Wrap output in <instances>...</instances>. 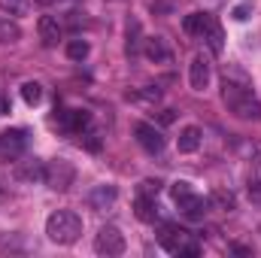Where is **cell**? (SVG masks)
I'll return each mask as SVG.
<instances>
[{
	"instance_id": "cell-1",
	"label": "cell",
	"mask_w": 261,
	"mask_h": 258,
	"mask_svg": "<svg viewBox=\"0 0 261 258\" xmlns=\"http://www.w3.org/2000/svg\"><path fill=\"white\" fill-rule=\"evenodd\" d=\"M222 100L228 107V113H234L243 122H261V100L249 91V85L234 82V79H222Z\"/></svg>"
},
{
	"instance_id": "cell-2",
	"label": "cell",
	"mask_w": 261,
	"mask_h": 258,
	"mask_svg": "<svg viewBox=\"0 0 261 258\" xmlns=\"http://www.w3.org/2000/svg\"><path fill=\"white\" fill-rule=\"evenodd\" d=\"M46 234H49L52 243L70 246V243H76L79 234H82V219H79L73 210H55V213L46 219Z\"/></svg>"
},
{
	"instance_id": "cell-3",
	"label": "cell",
	"mask_w": 261,
	"mask_h": 258,
	"mask_svg": "<svg viewBox=\"0 0 261 258\" xmlns=\"http://www.w3.org/2000/svg\"><path fill=\"white\" fill-rule=\"evenodd\" d=\"M158 243L170 255H192V258L200 255V246H197L195 234L186 231V228H176V225H164L161 234H158Z\"/></svg>"
},
{
	"instance_id": "cell-4",
	"label": "cell",
	"mask_w": 261,
	"mask_h": 258,
	"mask_svg": "<svg viewBox=\"0 0 261 258\" xmlns=\"http://www.w3.org/2000/svg\"><path fill=\"white\" fill-rule=\"evenodd\" d=\"M73 176H76V170H73V164L64 161V158H55V161H49L43 167V183L49 189H55V192H67L73 186Z\"/></svg>"
},
{
	"instance_id": "cell-5",
	"label": "cell",
	"mask_w": 261,
	"mask_h": 258,
	"mask_svg": "<svg viewBox=\"0 0 261 258\" xmlns=\"http://www.w3.org/2000/svg\"><path fill=\"white\" fill-rule=\"evenodd\" d=\"M94 252L97 255H122L125 252V234L116 228V225H103L100 231H97V237H94Z\"/></svg>"
},
{
	"instance_id": "cell-6",
	"label": "cell",
	"mask_w": 261,
	"mask_h": 258,
	"mask_svg": "<svg viewBox=\"0 0 261 258\" xmlns=\"http://www.w3.org/2000/svg\"><path fill=\"white\" fill-rule=\"evenodd\" d=\"M28 149V131L24 128H12L0 134V155L3 158H18Z\"/></svg>"
},
{
	"instance_id": "cell-7",
	"label": "cell",
	"mask_w": 261,
	"mask_h": 258,
	"mask_svg": "<svg viewBox=\"0 0 261 258\" xmlns=\"http://www.w3.org/2000/svg\"><path fill=\"white\" fill-rule=\"evenodd\" d=\"M134 137H137V143L146 149V152H161L164 149V134L155 128V125H149V122H137L134 125Z\"/></svg>"
},
{
	"instance_id": "cell-8",
	"label": "cell",
	"mask_w": 261,
	"mask_h": 258,
	"mask_svg": "<svg viewBox=\"0 0 261 258\" xmlns=\"http://www.w3.org/2000/svg\"><path fill=\"white\" fill-rule=\"evenodd\" d=\"M197 37L210 46V52L213 55H219L222 52V24L216 21V15H210V12H203V21H200V31H197Z\"/></svg>"
},
{
	"instance_id": "cell-9",
	"label": "cell",
	"mask_w": 261,
	"mask_h": 258,
	"mask_svg": "<svg viewBox=\"0 0 261 258\" xmlns=\"http://www.w3.org/2000/svg\"><path fill=\"white\" fill-rule=\"evenodd\" d=\"M176 203H179L182 216H186V219H192V222H200V219L210 213V197H200V194H195V192L176 197Z\"/></svg>"
},
{
	"instance_id": "cell-10",
	"label": "cell",
	"mask_w": 261,
	"mask_h": 258,
	"mask_svg": "<svg viewBox=\"0 0 261 258\" xmlns=\"http://www.w3.org/2000/svg\"><path fill=\"white\" fill-rule=\"evenodd\" d=\"M55 122H58L67 134H82V131L91 125V116H88V110H61V113L55 116Z\"/></svg>"
},
{
	"instance_id": "cell-11",
	"label": "cell",
	"mask_w": 261,
	"mask_h": 258,
	"mask_svg": "<svg viewBox=\"0 0 261 258\" xmlns=\"http://www.w3.org/2000/svg\"><path fill=\"white\" fill-rule=\"evenodd\" d=\"M210 73H213L210 58L195 55V58H192V67H189V82H192V88H195V91H203V88L210 85Z\"/></svg>"
},
{
	"instance_id": "cell-12",
	"label": "cell",
	"mask_w": 261,
	"mask_h": 258,
	"mask_svg": "<svg viewBox=\"0 0 261 258\" xmlns=\"http://www.w3.org/2000/svg\"><path fill=\"white\" fill-rule=\"evenodd\" d=\"M37 31H40V40H43V46H58V40H61V24H58V18L55 15H40V21H37Z\"/></svg>"
},
{
	"instance_id": "cell-13",
	"label": "cell",
	"mask_w": 261,
	"mask_h": 258,
	"mask_svg": "<svg viewBox=\"0 0 261 258\" xmlns=\"http://www.w3.org/2000/svg\"><path fill=\"white\" fill-rule=\"evenodd\" d=\"M116 197H119V189L107 183V186H94V189L88 192V203H91L94 210H107V207L116 203Z\"/></svg>"
},
{
	"instance_id": "cell-14",
	"label": "cell",
	"mask_w": 261,
	"mask_h": 258,
	"mask_svg": "<svg viewBox=\"0 0 261 258\" xmlns=\"http://www.w3.org/2000/svg\"><path fill=\"white\" fill-rule=\"evenodd\" d=\"M146 58L155 61V64H167V61H170V49L164 46L161 37H149V40H146Z\"/></svg>"
},
{
	"instance_id": "cell-15",
	"label": "cell",
	"mask_w": 261,
	"mask_h": 258,
	"mask_svg": "<svg viewBox=\"0 0 261 258\" xmlns=\"http://www.w3.org/2000/svg\"><path fill=\"white\" fill-rule=\"evenodd\" d=\"M200 137H203V134H200V128H195V125L182 128V131H179V140H176V149H179V152H186V155H189V152H195L197 146H200Z\"/></svg>"
},
{
	"instance_id": "cell-16",
	"label": "cell",
	"mask_w": 261,
	"mask_h": 258,
	"mask_svg": "<svg viewBox=\"0 0 261 258\" xmlns=\"http://www.w3.org/2000/svg\"><path fill=\"white\" fill-rule=\"evenodd\" d=\"M134 207H137V219H140V222H155V219H158V203H155V197L140 194Z\"/></svg>"
},
{
	"instance_id": "cell-17",
	"label": "cell",
	"mask_w": 261,
	"mask_h": 258,
	"mask_svg": "<svg viewBox=\"0 0 261 258\" xmlns=\"http://www.w3.org/2000/svg\"><path fill=\"white\" fill-rule=\"evenodd\" d=\"M88 52H91V46H88L85 40H70V43H67V58H70V61H85Z\"/></svg>"
},
{
	"instance_id": "cell-18",
	"label": "cell",
	"mask_w": 261,
	"mask_h": 258,
	"mask_svg": "<svg viewBox=\"0 0 261 258\" xmlns=\"http://www.w3.org/2000/svg\"><path fill=\"white\" fill-rule=\"evenodd\" d=\"M21 40V28L9 18H0V43H15Z\"/></svg>"
},
{
	"instance_id": "cell-19",
	"label": "cell",
	"mask_w": 261,
	"mask_h": 258,
	"mask_svg": "<svg viewBox=\"0 0 261 258\" xmlns=\"http://www.w3.org/2000/svg\"><path fill=\"white\" fill-rule=\"evenodd\" d=\"M21 97H24V104H31V107L40 104V100H43V85H40V82H24V85H21Z\"/></svg>"
},
{
	"instance_id": "cell-20",
	"label": "cell",
	"mask_w": 261,
	"mask_h": 258,
	"mask_svg": "<svg viewBox=\"0 0 261 258\" xmlns=\"http://www.w3.org/2000/svg\"><path fill=\"white\" fill-rule=\"evenodd\" d=\"M210 207H219V210H234V194H231V192H213V197H210Z\"/></svg>"
},
{
	"instance_id": "cell-21",
	"label": "cell",
	"mask_w": 261,
	"mask_h": 258,
	"mask_svg": "<svg viewBox=\"0 0 261 258\" xmlns=\"http://www.w3.org/2000/svg\"><path fill=\"white\" fill-rule=\"evenodd\" d=\"M128 100H149V104H155V100H161V91H158L155 85H146L143 91H134V94H128Z\"/></svg>"
},
{
	"instance_id": "cell-22",
	"label": "cell",
	"mask_w": 261,
	"mask_h": 258,
	"mask_svg": "<svg viewBox=\"0 0 261 258\" xmlns=\"http://www.w3.org/2000/svg\"><path fill=\"white\" fill-rule=\"evenodd\" d=\"M0 9L9 12V15H21L28 9V0H0Z\"/></svg>"
},
{
	"instance_id": "cell-23",
	"label": "cell",
	"mask_w": 261,
	"mask_h": 258,
	"mask_svg": "<svg viewBox=\"0 0 261 258\" xmlns=\"http://www.w3.org/2000/svg\"><path fill=\"white\" fill-rule=\"evenodd\" d=\"M200 21H203V12H192V15H186V21H182L186 34L197 37V31H200Z\"/></svg>"
},
{
	"instance_id": "cell-24",
	"label": "cell",
	"mask_w": 261,
	"mask_h": 258,
	"mask_svg": "<svg viewBox=\"0 0 261 258\" xmlns=\"http://www.w3.org/2000/svg\"><path fill=\"white\" fill-rule=\"evenodd\" d=\"M158 192H161V183H158V179H143V183H140V194H149V197H155Z\"/></svg>"
},
{
	"instance_id": "cell-25",
	"label": "cell",
	"mask_w": 261,
	"mask_h": 258,
	"mask_svg": "<svg viewBox=\"0 0 261 258\" xmlns=\"http://www.w3.org/2000/svg\"><path fill=\"white\" fill-rule=\"evenodd\" d=\"M137 34H140V24H137V21H130V24H128V52H130V55H137Z\"/></svg>"
},
{
	"instance_id": "cell-26",
	"label": "cell",
	"mask_w": 261,
	"mask_h": 258,
	"mask_svg": "<svg viewBox=\"0 0 261 258\" xmlns=\"http://www.w3.org/2000/svg\"><path fill=\"white\" fill-rule=\"evenodd\" d=\"M189 192H192V183H182V179H179V183H173V186H170L173 200H176V197H182V194H189Z\"/></svg>"
},
{
	"instance_id": "cell-27",
	"label": "cell",
	"mask_w": 261,
	"mask_h": 258,
	"mask_svg": "<svg viewBox=\"0 0 261 258\" xmlns=\"http://www.w3.org/2000/svg\"><path fill=\"white\" fill-rule=\"evenodd\" d=\"M249 200H255V203H261V179H249Z\"/></svg>"
},
{
	"instance_id": "cell-28",
	"label": "cell",
	"mask_w": 261,
	"mask_h": 258,
	"mask_svg": "<svg viewBox=\"0 0 261 258\" xmlns=\"http://www.w3.org/2000/svg\"><path fill=\"white\" fill-rule=\"evenodd\" d=\"M249 12H252V3H240V6H234V18H237V21H246Z\"/></svg>"
},
{
	"instance_id": "cell-29",
	"label": "cell",
	"mask_w": 261,
	"mask_h": 258,
	"mask_svg": "<svg viewBox=\"0 0 261 258\" xmlns=\"http://www.w3.org/2000/svg\"><path fill=\"white\" fill-rule=\"evenodd\" d=\"M173 119H176V110H164L161 113V125H170Z\"/></svg>"
},
{
	"instance_id": "cell-30",
	"label": "cell",
	"mask_w": 261,
	"mask_h": 258,
	"mask_svg": "<svg viewBox=\"0 0 261 258\" xmlns=\"http://www.w3.org/2000/svg\"><path fill=\"white\" fill-rule=\"evenodd\" d=\"M3 113H9V100H6V97L0 94V116H3Z\"/></svg>"
}]
</instances>
